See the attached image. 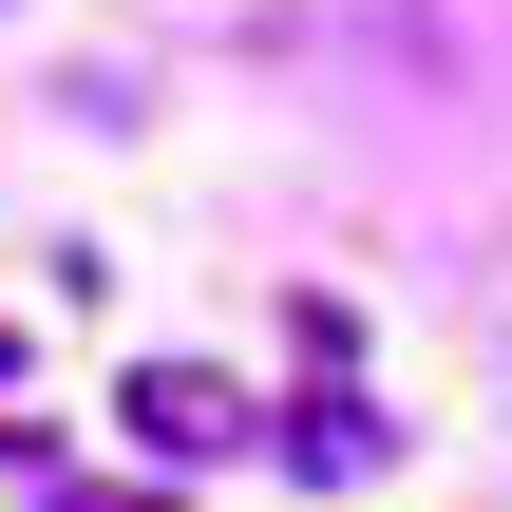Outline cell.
I'll return each mask as SVG.
<instances>
[{
	"mask_svg": "<svg viewBox=\"0 0 512 512\" xmlns=\"http://www.w3.org/2000/svg\"><path fill=\"white\" fill-rule=\"evenodd\" d=\"M266 418H285L304 475H380V418H361V399H266Z\"/></svg>",
	"mask_w": 512,
	"mask_h": 512,
	"instance_id": "obj_2",
	"label": "cell"
},
{
	"mask_svg": "<svg viewBox=\"0 0 512 512\" xmlns=\"http://www.w3.org/2000/svg\"><path fill=\"white\" fill-rule=\"evenodd\" d=\"M114 418H133V456H247V437H266V399H247V380H209V361H133V380H114Z\"/></svg>",
	"mask_w": 512,
	"mask_h": 512,
	"instance_id": "obj_1",
	"label": "cell"
}]
</instances>
